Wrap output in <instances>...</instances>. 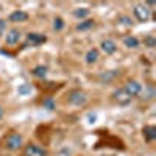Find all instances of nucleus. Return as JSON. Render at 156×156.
Wrapping results in <instances>:
<instances>
[{
  "label": "nucleus",
  "instance_id": "f257e3e1",
  "mask_svg": "<svg viewBox=\"0 0 156 156\" xmlns=\"http://www.w3.org/2000/svg\"><path fill=\"white\" fill-rule=\"evenodd\" d=\"M22 144H23V139L19 133H11L5 139V148L9 151H17L22 147Z\"/></svg>",
  "mask_w": 156,
  "mask_h": 156
},
{
  "label": "nucleus",
  "instance_id": "f03ea898",
  "mask_svg": "<svg viewBox=\"0 0 156 156\" xmlns=\"http://www.w3.org/2000/svg\"><path fill=\"white\" fill-rule=\"evenodd\" d=\"M69 103L73 106H83L87 103V94L83 92V90H72L69 94Z\"/></svg>",
  "mask_w": 156,
  "mask_h": 156
},
{
  "label": "nucleus",
  "instance_id": "7ed1b4c3",
  "mask_svg": "<svg viewBox=\"0 0 156 156\" xmlns=\"http://www.w3.org/2000/svg\"><path fill=\"white\" fill-rule=\"evenodd\" d=\"M133 12H134V16L139 22H148L150 17H151V9L147 5H136Z\"/></svg>",
  "mask_w": 156,
  "mask_h": 156
},
{
  "label": "nucleus",
  "instance_id": "20e7f679",
  "mask_svg": "<svg viewBox=\"0 0 156 156\" xmlns=\"http://www.w3.org/2000/svg\"><path fill=\"white\" fill-rule=\"evenodd\" d=\"M131 95H129L126 90L122 87V89H117V90H114L112 92V100L115 101V103H119V105H128L129 101H131Z\"/></svg>",
  "mask_w": 156,
  "mask_h": 156
},
{
  "label": "nucleus",
  "instance_id": "39448f33",
  "mask_svg": "<svg viewBox=\"0 0 156 156\" xmlns=\"http://www.w3.org/2000/svg\"><path fill=\"white\" fill-rule=\"evenodd\" d=\"M23 154L25 156H48V153H47L45 148L39 147V145H34V144H30V145L25 147Z\"/></svg>",
  "mask_w": 156,
  "mask_h": 156
},
{
  "label": "nucleus",
  "instance_id": "423d86ee",
  "mask_svg": "<svg viewBox=\"0 0 156 156\" xmlns=\"http://www.w3.org/2000/svg\"><path fill=\"white\" fill-rule=\"evenodd\" d=\"M123 89H125L131 97H136V95H139V94L142 92V84H140L139 81H136V80H129V81L125 84Z\"/></svg>",
  "mask_w": 156,
  "mask_h": 156
},
{
  "label": "nucleus",
  "instance_id": "0eeeda50",
  "mask_svg": "<svg viewBox=\"0 0 156 156\" xmlns=\"http://www.w3.org/2000/svg\"><path fill=\"white\" fill-rule=\"evenodd\" d=\"M5 39H6V44L8 45H16L20 41V31L17 28H12V30H9L6 33V37Z\"/></svg>",
  "mask_w": 156,
  "mask_h": 156
},
{
  "label": "nucleus",
  "instance_id": "6e6552de",
  "mask_svg": "<svg viewBox=\"0 0 156 156\" xmlns=\"http://www.w3.org/2000/svg\"><path fill=\"white\" fill-rule=\"evenodd\" d=\"M100 47H101V50L105 51L106 55H112V53H115V51H117V45H115L114 41H111V39H105Z\"/></svg>",
  "mask_w": 156,
  "mask_h": 156
},
{
  "label": "nucleus",
  "instance_id": "1a4fd4ad",
  "mask_svg": "<svg viewBox=\"0 0 156 156\" xmlns=\"http://www.w3.org/2000/svg\"><path fill=\"white\" fill-rule=\"evenodd\" d=\"M27 39H28V42H31V45H41L47 41V37L44 34H39V33H30L27 36Z\"/></svg>",
  "mask_w": 156,
  "mask_h": 156
},
{
  "label": "nucleus",
  "instance_id": "9d476101",
  "mask_svg": "<svg viewBox=\"0 0 156 156\" xmlns=\"http://www.w3.org/2000/svg\"><path fill=\"white\" fill-rule=\"evenodd\" d=\"M28 20V14L25 11H14L9 14V22H27Z\"/></svg>",
  "mask_w": 156,
  "mask_h": 156
},
{
  "label": "nucleus",
  "instance_id": "9b49d317",
  "mask_svg": "<svg viewBox=\"0 0 156 156\" xmlns=\"http://www.w3.org/2000/svg\"><path fill=\"white\" fill-rule=\"evenodd\" d=\"M123 44L128 48H137L139 47V39L136 36H126V37H123Z\"/></svg>",
  "mask_w": 156,
  "mask_h": 156
},
{
  "label": "nucleus",
  "instance_id": "f8f14e48",
  "mask_svg": "<svg viewBox=\"0 0 156 156\" xmlns=\"http://www.w3.org/2000/svg\"><path fill=\"white\" fill-rule=\"evenodd\" d=\"M84 59H86L87 64H94V62H97V59H98V50H97V48H90L87 53H86Z\"/></svg>",
  "mask_w": 156,
  "mask_h": 156
},
{
  "label": "nucleus",
  "instance_id": "ddd939ff",
  "mask_svg": "<svg viewBox=\"0 0 156 156\" xmlns=\"http://www.w3.org/2000/svg\"><path fill=\"white\" fill-rule=\"evenodd\" d=\"M142 133H144V136H145L147 140H154V139H156V128H154L153 125L145 126L144 129H142Z\"/></svg>",
  "mask_w": 156,
  "mask_h": 156
},
{
  "label": "nucleus",
  "instance_id": "4468645a",
  "mask_svg": "<svg viewBox=\"0 0 156 156\" xmlns=\"http://www.w3.org/2000/svg\"><path fill=\"white\" fill-rule=\"evenodd\" d=\"M47 70H48V69H47L45 66H36V67L31 70V73H33L36 78H44V76L47 75Z\"/></svg>",
  "mask_w": 156,
  "mask_h": 156
},
{
  "label": "nucleus",
  "instance_id": "2eb2a0df",
  "mask_svg": "<svg viewBox=\"0 0 156 156\" xmlns=\"http://www.w3.org/2000/svg\"><path fill=\"white\" fill-rule=\"evenodd\" d=\"M94 25H95V22L92 20V19H87V20H83V22H80V23H78L76 25V30H89V28H92L94 27Z\"/></svg>",
  "mask_w": 156,
  "mask_h": 156
},
{
  "label": "nucleus",
  "instance_id": "dca6fc26",
  "mask_svg": "<svg viewBox=\"0 0 156 156\" xmlns=\"http://www.w3.org/2000/svg\"><path fill=\"white\" fill-rule=\"evenodd\" d=\"M115 75H117V72H115V70H109V72H105V73H101V75H100V80H101V81H106V83H108V81H111V80H112V78H114Z\"/></svg>",
  "mask_w": 156,
  "mask_h": 156
},
{
  "label": "nucleus",
  "instance_id": "f3484780",
  "mask_svg": "<svg viewBox=\"0 0 156 156\" xmlns=\"http://www.w3.org/2000/svg\"><path fill=\"white\" fill-rule=\"evenodd\" d=\"M62 28H64V20L61 17H55V20H53V30L55 31H61Z\"/></svg>",
  "mask_w": 156,
  "mask_h": 156
},
{
  "label": "nucleus",
  "instance_id": "a211bd4d",
  "mask_svg": "<svg viewBox=\"0 0 156 156\" xmlns=\"http://www.w3.org/2000/svg\"><path fill=\"white\" fill-rule=\"evenodd\" d=\"M87 14H89V9H87V8H78V9L73 11V16H75V17H81V19H83V17H86Z\"/></svg>",
  "mask_w": 156,
  "mask_h": 156
},
{
  "label": "nucleus",
  "instance_id": "6ab92c4d",
  "mask_svg": "<svg viewBox=\"0 0 156 156\" xmlns=\"http://www.w3.org/2000/svg\"><path fill=\"white\" fill-rule=\"evenodd\" d=\"M30 90H31V84H27V83H25V84L19 86V89H17V92H19L20 95H27V94L30 92Z\"/></svg>",
  "mask_w": 156,
  "mask_h": 156
},
{
  "label": "nucleus",
  "instance_id": "aec40b11",
  "mask_svg": "<svg viewBox=\"0 0 156 156\" xmlns=\"http://www.w3.org/2000/svg\"><path fill=\"white\" fill-rule=\"evenodd\" d=\"M144 44H145L147 47L153 48V47L156 45V39H154L153 36H147V37H144Z\"/></svg>",
  "mask_w": 156,
  "mask_h": 156
},
{
  "label": "nucleus",
  "instance_id": "412c9836",
  "mask_svg": "<svg viewBox=\"0 0 156 156\" xmlns=\"http://www.w3.org/2000/svg\"><path fill=\"white\" fill-rule=\"evenodd\" d=\"M44 108H47V109H50V111H51V109L55 108L53 101H51V100H45V101H44Z\"/></svg>",
  "mask_w": 156,
  "mask_h": 156
},
{
  "label": "nucleus",
  "instance_id": "4be33fe9",
  "mask_svg": "<svg viewBox=\"0 0 156 156\" xmlns=\"http://www.w3.org/2000/svg\"><path fill=\"white\" fill-rule=\"evenodd\" d=\"M119 20H120L122 23H125V25H131V19L126 17V16H120V17H119Z\"/></svg>",
  "mask_w": 156,
  "mask_h": 156
},
{
  "label": "nucleus",
  "instance_id": "5701e85b",
  "mask_svg": "<svg viewBox=\"0 0 156 156\" xmlns=\"http://www.w3.org/2000/svg\"><path fill=\"white\" fill-rule=\"evenodd\" d=\"M6 28V20H3V19H0V34L3 33V30Z\"/></svg>",
  "mask_w": 156,
  "mask_h": 156
},
{
  "label": "nucleus",
  "instance_id": "b1692460",
  "mask_svg": "<svg viewBox=\"0 0 156 156\" xmlns=\"http://www.w3.org/2000/svg\"><path fill=\"white\" fill-rule=\"evenodd\" d=\"M3 114H5V111H3V108H2V106H0V119L3 117Z\"/></svg>",
  "mask_w": 156,
  "mask_h": 156
}]
</instances>
